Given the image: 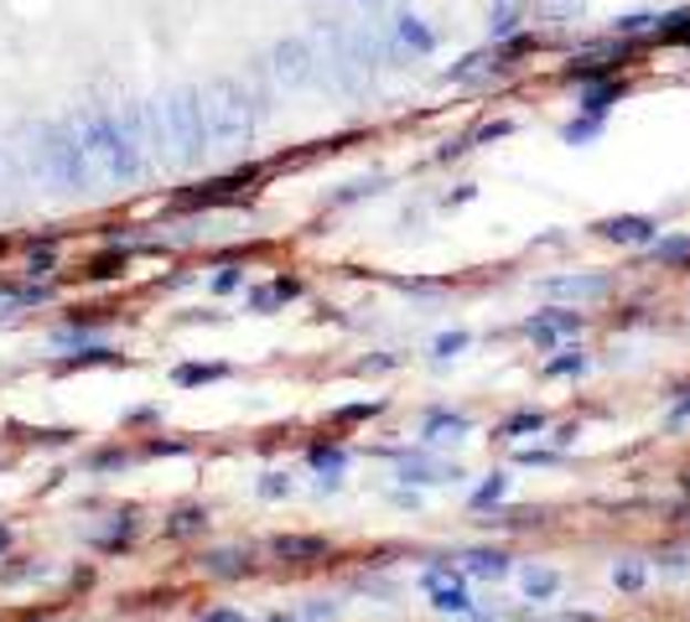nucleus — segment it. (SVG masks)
<instances>
[{"label": "nucleus", "instance_id": "obj_1", "mask_svg": "<svg viewBox=\"0 0 690 622\" xmlns=\"http://www.w3.org/2000/svg\"><path fill=\"white\" fill-rule=\"evenodd\" d=\"M73 125H79V140H84V151L104 187H135L151 177V156L135 140L125 109H115V104H84L73 115Z\"/></svg>", "mask_w": 690, "mask_h": 622}, {"label": "nucleus", "instance_id": "obj_2", "mask_svg": "<svg viewBox=\"0 0 690 622\" xmlns=\"http://www.w3.org/2000/svg\"><path fill=\"white\" fill-rule=\"evenodd\" d=\"M32 167H36V177H42L52 192H63V198H94L104 187L94 161H88V151H84V140H79V125H73V119H48V125H36Z\"/></svg>", "mask_w": 690, "mask_h": 622}, {"label": "nucleus", "instance_id": "obj_3", "mask_svg": "<svg viewBox=\"0 0 690 622\" xmlns=\"http://www.w3.org/2000/svg\"><path fill=\"white\" fill-rule=\"evenodd\" d=\"M202 115H208L213 151H244L265 104L250 88V78H213V84H202Z\"/></svg>", "mask_w": 690, "mask_h": 622}, {"label": "nucleus", "instance_id": "obj_4", "mask_svg": "<svg viewBox=\"0 0 690 622\" xmlns=\"http://www.w3.org/2000/svg\"><path fill=\"white\" fill-rule=\"evenodd\" d=\"M161 115H167V135H171V161L177 167H202L213 156V135H208V115H202V88L182 84L161 99Z\"/></svg>", "mask_w": 690, "mask_h": 622}, {"label": "nucleus", "instance_id": "obj_5", "mask_svg": "<svg viewBox=\"0 0 690 622\" xmlns=\"http://www.w3.org/2000/svg\"><path fill=\"white\" fill-rule=\"evenodd\" d=\"M265 73L286 88V94L312 88L322 78V48L312 42V36H281V42L265 52Z\"/></svg>", "mask_w": 690, "mask_h": 622}, {"label": "nucleus", "instance_id": "obj_6", "mask_svg": "<svg viewBox=\"0 0 690 622\" xmlns=\"http://www.w3.org/2000/svg\"><path fill=\"white\" fill-rule=\"evenodd\" d=\"M260 182H265L260 167H234V171H223V177H208V182L177 192V208H187V213H198V208H239V202L254 198Z\"/></svg>", "mask_w": 690, "mask_h": 622}, {"label": "nucleus", "instance_id": "obj_7", "mask_svg": "<svg viewBox=\"0 0 690 622\" xmlns=\"http://www.w3.org/2000/svg\"><path fill=\"white\" fill-rule=\"evenodd\" d=\"M597 239L607 244H628V250H649L659 239V223L649 213H618V219H603L597 223Z\"/></svg>", "mask_w": 690, "mask_h": 622}, {"label": "nucleus", "instance_id": "obj_8", "mask_svg": "<svg viewBox=\"0 0 690 622\" xmlns=\"http://www.w3.org/2000/svg\"><path fill=\"white\" fill-rule=\"evenodd\" d=\"M426 591H431V607L437 612H447V618H468V622H483L478 612H472V597L462 581H452L447 571H426Z\"/></svg>", "mask_w": 690, "mask_h": 622}, {"label": "nucleus", "instance_id": "obj_9", "mask_svg": "<svg viewBox=\"0 0 690 622\" xmlns=\"http://www.w3.org/2000/svg\"><path fill=\"white\" fill-rule=\"evenodd\" d=\"M582 312H572V306H556V312H535V317L524 321V333L535 337V342H545V348H556V342H566V337L582 333Z\"/></svg>", "mask_w": 690, "mask_h": 622}, {"label": "nucleus", "instance_id": "obj_10", "mask_svg": "<svg viewBox=\"0 0 690 622\" xmlns=\"http://www.w3.org/2000/svg\"><path fill=\"white\" fill-rule=\"evenodd\" d=\"M389 36H395V48H400L405 57H431V52H437V32H431L426 17H416V11H400V17L389 21Z\"/></svg>", "mask_w": 690, "mask_h": 622}, {"label": "nucleus", "instance_id": "obj_11", "mask_svg": "<svg viewBox=\"0 0 690 622\" xmlns=\"http://www.w3.org/2000/svg\"><path fill=\"white\" fill-rule=\"evenodd\" d=\"M628 94V78L618 73V78H597V84H582V94H576V109L582 115H613V104Z\"/></svg>", "mask_w": 690, "mask_h": 622}, {"label": "nucleus", "instance_id": "obj_12", "mask_svg": "<svg viewBox=\"0 0 690 622\" xmlns=\"http://www.w3.org/2000/svg\"><path fill=\"white\" fill-rule=\"evenodd\" d=\"M545 291L561 296V302H603L613 281L607 275H556V281H545Z\"/></svg>", "mask_w": 690, "mask_h": 622}, {"label": "nucleus", "instance_id": "obj_13", "mask_svg": "<svg viewBox=\"0 0 690 622\" xmlns=\"http://www.w3.org/2000/svg\"><path fill=\"white\" fill-rule=\"evenodd\" d=\"M302 296V281L296 275H275V281H265L260 291H250V306L254 312H275V306H286Z\"/></svg>", "mask_w": 690, "mask_h": 622}, {"label": "nucleus", "instance_id": "obj_14", "mask_svg": "<svg viewBox=\"0 0 690 622\" xmlns=\"http://www.w3.org/2000/svg\"><path fill=\"white\" fill-rule=\"evenodd\" d=\"M659 27V11L655 6H644V11H624V17H613V27L607 32L613 36H624V42H649Z\"/></svg>", "mask_w": 690, "mask_h": 622}, {"label": "nucleus", "instance_id": "obj_15", "mask_svg": "<svg viewBox=\"0 0 690 622\" xmlns=\"http://www.w3.org/2000/svg\"><path fill=\"white\" fill-rule=\"evenodd\" d=\"M462 571L483 576V581H504V576H509V556H499V550H468V556H462Z\"/></svg>", "mask_w": 690, "mask_h": 622}, {"label": "nucleus", "instance_id": "obj_16", "mask_svg": "<svg viewBox=\"0 0 690 622\" xmlns=\"http://www.w3.org/2000/svg\"><path fill=\"white\" fill-rule=\"evenodd\" d=\"M275 556H281V560H317V556H327V539H317V535H281V539H275Z\"/></svg>", "mask_w": 690, "mask_h": 622}, {"label": "nucleus", "instance_id": "obj_17", "mask_svg": "<svg viewBox=\"0 0 690 622\" xmlns=\"http://www.w3.org/2000/svg\"><path fill=\"white\" fill-rule=\"evenodd\" d=\"M524 32V21H520V6L514 0H493V17H489V42H504V36Z\"/></svg>", "mask_w": 690, "mask_h": 622}, {"label": "nucleus", "instance_id": "obj_18", "mask_svg": "<svg viewBox=\"0 0 690 622\" xmlns=\"http://www.w3.org/2000/svg\"><path fill=\"white\" fill-rule=\"evenodd\" d=\"M520 587H524V597H530V602H551V597L561 591V576L545 571V566H530V571L520 576Z\"/></svg>", "mask_w": 690, "mask_h": 622}, {"label": "nucleus", "instance_id": "obj_19", "mask_svg": "<svg viewBox=\"0 0 690 622\" xmlns=\"http://www.w3.org/2000/svg\"><path fill=\"white\" fill-rule=\"evenodd\" d=\"M603 130H607L603 115H582V109H576V119L566 125V130H561V140H566V146H592V140H597Z\"/></svg>", "mask_w": 690, "mask_h": 622}, {"label": "nucleus", "instance_id": "obj_20", "mask_svg": "<svg viewBox=\"0 0 690 622\" xmlns=\"http://www.w3.org/2000/svg\"><path fill=\"white\" fill-rule=\"evenodd\" d=\"M649 254H655L659 265H690V234L655 239V244H649Z\"/></svg>", "mask_w": 690, "mask_h": 622}, {"label": "nucleus", "instance_id": "obj_21", "mask_svg": "<svg viewBox=\"0 0 690 622\" xmlns=\"http://www.w3.org/2000/svg\"><path fill=\"white\" fill-rule=\"evenodd\" d=\"M343 462H348V456H343V446H312V467L322 472V488H333V483H337Z\"/></svg>", "mask_w": 690, "mask_h": 622}, {"label": "nucleus", "instance_id": "obj_22", "mask_svg": "<svg viewBox=\"0 0 690 622\" xmlns=\"http://www.w3.org/2000/svg\"><path fill=\"white\" fill-rule=\"evenodd\" d=\"M447 436H468V415H431L426 421V441H447Z\"/></svg>", "mask_w": 690, "mask_h": 622}, {"label": "nucleus", "instance_id": "obj_23", "mask_svg": "<svg viewBox=\"0 0 690 622\" xmlns=\"http://www.w3.org/2000/svg\"><path fill=\"white\" fill-rule=\"evenodd\" d=\"M374 192H385V177H358V182H348L343 192H333V208H343V202H358V198H374Z\"/></svg>", "mask_w": 690, "mask_h": 622}, {"label": "nucleus", "instance_id": "obj_24", "mask_svg": "<svg viewBox=\"0 0 690 622\" xmlns=\"http://www.w3.org/2000/svg\"><path fill=\"white\" fill-rule=\"evenodd\" d=\"M115 275H125V254L119 250L94 254V260H88V281H115Z\"/></svg>", "mask_w": 690, "mask_h": 622}, {"label": "nucleus", "instance_id": "obj_25", "mask_svg": "<svg viewBox=\"0 0 690 622\" xmlns=\"http://www.w3.org/2000/svg\"><path fill=\"white\" fill-rule=\"evenodd\" d=\"M644 581H649L644 560H624V566H613V587H618V591H639Z\"/></svg>", "mask_w": 690, "mask_h": 622}, {"label": "nucleus", "instance_id": "obj_26", "mask_svg": "<svg viewBox=\"0 0 690 622\" xmlns=\"http://www.w3.org/2000/svg\"><path fill=\"white\" fill-rule=\"evenodd\" d=\"M223 363H182L177 369V384H202V379H223Z\"/></svg>", "mask_w": 690, "mask_h": 622}, {"label": "nucleus", "instance_id": "obj_27", "mask_svg": "<svg viewBox=\"0 0 690 622\" xmlns=\"http://www.w3.org/2000/svg\"><path fill=\"white\" fill-rule=\"evenodd\" d=\"M530 431H545V415H540V410H524V415H514V421L504 425V436H530Z\"/></svg>", "mask_w": 690, "mask_h": 622}, {"label": "nucleus", "instance_id": "obj_28", "mask_svg": "<svg viewBox=\"0 0 690 622\" xmlns=\"http://www.w3.org/2000/svg\"><path fill=\"white\" fill-rule=\"evenodd\" d=\"M405 477H416V483H447V477H457V472H447V467H426V462H405Z\"/></svg>", "mask_w": 690, "mask_h": 622}, {"label": "nucleus", "instance_id": "obj_29", "mask_svg": "<svg viewBox=\"0 0 690 622\" xmlns=\"http://www.w3.org/2000/svg\"><path fill=\"white\" fill-rule=\"evenodd\" d=\"M587 369V358L582 354H561V358H551V363H545V373H556V379H566V373H582Z\"/></svg>", "mask_w": 690, "mask_h": 622}, {"label": "nucleus", "instance_id": "obj_30", "mask_svg": "<svg viewBox=\"0 0 690 622\" xmlns=\"http://www.w3.org/2000/svg\"><path fill=\"white\" fill-rule=\"evenodd\" d=\"M52 265H58V254H52V244H42V250H32V260H27V275H52Z\"/></svg>", "mask_w": 690, "mask_h": 622}, {"label": "nucleus", "instance_id": "obj_31", "mask_svg": "<svg viewBox=\"0 0 690 622\" xmlns=\"http://www.w3.org/2000/svg\"><path fill=\"white\" fill-rule=\"evenodd\" d=\"M545 17L551 21H576L582 17V0H545Z\"/></svg>", "mask_w": 690, "mask_h": 622}, {"label": "nucleus", "instance_id": "obj_32", "mask_svg": "<svg viewBox=\"0 0 690 622\" xmlns=\"http://www.w3.org/2000/svg\"><path fill=\"white\" fill-rule=\"evenodd\" d=\"M244 566H250V560H244ZM244 566H239V556H234V550H219V556L208 560V571H219V576H239Z\"/></svg>", "mask_w": 690, "mask_h": 622}, {"label": "nucleus", "instance_id": "obj_33", "mask_svg": "<svg viewBox=\"0 0 690 622\" xmlns=\"http://www.w3.org/2000/svg\"><path fill=\"white\" fill-rule=\"evenodd\" d=\"M208 524V514H198V508H182L177 514V524H171V535H192V529H202Z\"/></svg>", "mask_w": 690, "mask_h": 622}, {"label": "nucleus", "instance_id": "obj_34", "mask_svg": "<svg viewBox=\"0 0 690 622\" xmlns=\"http://www.w3.org/2000/svg\"><path fill=\"white\" fill-rule=\"evenodd\" d=\"M468 348V333H441L437 337V358H452V354H462Z\"/></svg>", "mask_w": 690, "mask_h": 622}, {"label": "nucleus", "instance_id": "obj_35", "mask_svg": "<svg viewBox=\"0 0 690 622\" xmlns=\"http://www.w3.org/2000/svg\"><path fill=\"white\" fill-rule=\"evenodd\" d=\"M504 488H509L504 477H493V483H483V488H478V498H472V504H478V508H489V504H499V498H504Z\"/></svg>", "mask_w": 690, "mask_h": 622}, {"label": "nucleus", "instance_id": "obj_36", "mask_svg": "<svg viewBox=\"0 0 690 622\" xmlns=\"http://www.w3.org/2000/svg\"><path fill=\"white\" fill-rule=\"evenodd\" d=\"M260 493H265V498H286V493H291V477H281V472H265Z\"/></svg>", "mask_w": 690, "mask_h": 622}, {"label": "nucleus", "instance_id": "obj_37", "mask_svg": "<svg viewBox=\"0 0 690 622\" xmlns=\"http://www.w3.org/2000/svg\"><path fill=\"white\" fill-rule=\"evenodd\" d=\"M79 363H115V354H109V348H88L84 358H67L63 369H79Z\"/></svg>", "mask_w": 690, "mask_h": 622}, {"label": "nucleus", "instance_id": "obj_38", "mask_svg": "<svg viewBox=\"0 0 690 622\" xmlns=\"http://www.w3.org/2000/svg\"><path fill=\"white\" fill-rule=\"evenodd\" d=\"M239 281H244V275H239V270L229 265V270H219V275H213V291H234Z\"/></svg>", "mask_w": 690, "mask_h": 622}, {"label": "nucleus", "instance_id": "obj_39", "mask_svg": "<svg viewBox=\"0 0 690 622\" xmlns=\"http://www.w3.org/2000/svg\"><path fill=\"white\" fill-rule=\"evenodd\" d=\"M202 622H244V612H229V607H213V612H202Z\"/></svg>", "mask_w": 690, "mask_h": 622}, {"label": "nucleus", "instance_id": "obj_40", "mask_svg": "<svg viewBox=\"0 0 690 622\" xmlns=\"http://www.w3.org/2000/svg\"><path fill=\"white\" fill-rule=\"evenodd\" d=\"M322 618L333 622V618H337V607H333V602H317V607H312V622H322Z\"/></svg>", "mask_w": 690, "mask_h": 622}, {"label": "nucleus", "instance_id": "obj_41", "mask_svg": "<svg viewBox=\"0 0 690 622\" xmlns=\"http://www.w3.org/2000/svg\"><path fill=\"white\" fill-rule=\"evenodd\" d=\"M6 545H11V535H6V529H0V550H6Z\"/></svg>", "mask_w": 690, "mask_h": 622}, {"label": "nucleus", "instance_id": "obj_42", "mask_svg": "<svg viewBox=\"0 0 690 622\" xmlns=\"http://www.w3.org/2000/svg\"><path fill=\"white\" fill-rule=\"evenodd\" d=\"M354 6H379V0H354Z\"/></svg>", "mask_w": 690, "mask_h": 622}, {"label": "nucleus", "instance_id": "obj_43", "mask_svg": "<svg viewBox=\"0 0 690 622\" xmlns=\"http://www.w3.org/2000/svg\"><path fill=\"white\" fill-rule=\"evenodd\" d=\"M680 415H690V400H686V404H680Z\"/></svg>", "mask_w": 690, "mask_h": 622}, {"label": "nucleus", "instance_id": "obj_44", "mask_svg": "<svg viewBox=\"0 0 690 622\" xmlns=\"http://www.w3.org/2000/svg\"><path fill=\"white\" fill-rule=\"evenodd\" d=\"M270 622H291V618H270Z\"/></svg>", "mask_w": 690, "mask_h": 622}]
</instances>
